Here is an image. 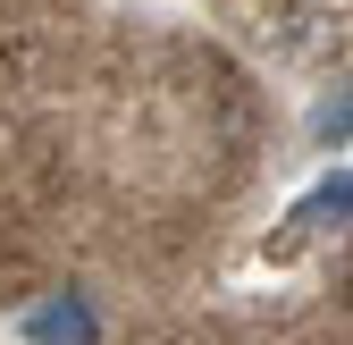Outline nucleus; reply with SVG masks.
<instances>
[]
</instances>
